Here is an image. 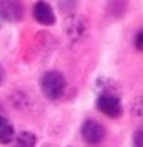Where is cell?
Here are the masks:
<instances>
[{"mask_svg": "<svg viewBox=\"0 0 143 147\" xmlns=\"http://www.w3.org/2000/svg\"><path fill=\"white\" fill-rule=\"evenodd\" d=\"M97 107L103 115L109 118H118L123 112L122 103L117 94H114L112 90H103L97 98Z\"/></svg>", "mask_w": 143, "mask_h": 147, "instance_id": "2", "label": "cell"}, {"mask_svg": "<svg viewBox=\"0 0 143 147\" xmlns=\"http://www.w3.org/2000/svg\"><path fill=\"white\" fill-rule=\"evenodd\" d=\"M136 48L140 52H143V29L138 31V34L136 35Z\"/></svg>", "mask_w": 143, "mask_h": 147, "instance_id": "9", "label": "cell"}, {"mask_svg": "<svg viewBox=\"0 0 143 147\" xmlns=\"http://www.w3.org/2000/svg\"><path fill=\"white\" fill-rule=\"evenodd\" d=\"M32 16H34L35 20L43 26H52L55 23V14L52 11V8H51L49 3L43 2V0H40V2H37L34 5V8H32Z\"/></svg>", "mask_w": 143, "mask_h": 147, "instance_id": "5", "label": "cell"}, {"mask_svg": "<svg viewBox=\"0 0 143 147\" xmlns=\"http://www.w3.org/2000/svg\"><path fill=\"white\" fill-rule=\"evenodd\" d=\"M2 81H3V71L0 69V83H2Z\"/></svg>", "mask_w": 143, "mask_h": 147, "instance_id": "10", "label": "cell"}, {"mask_svg": "<svg viewBox=\"0 0 143 147\" xmlns=\"http://www.w3.org/2000/svg\"><path fill=\"white\" fill-rule=\"evenodd\" d=\"M14 136H16V132H14L12 124L9 123V119L0 115V144H9L14 140Z\"/></svg>", "mask_w": 143, "mask_h": 147, "instance_id": "6", "label": "cell"}, {"mask_svg": "<svg viewBox=\"0 0 143 147\" xmlns=\"http://www.w3.org/2000/svg\"><path fill=\"white\" fill-rule=\"evenodd\" d=\"M40 87L43 95L48 100H59L63 95L65 89H66V80L60 72L57 71H49L42 77Z\"/></svg>", "mask_w": 143, "mask_h": 147, "instance_id": "1", "label": "cell"}, {"mask_svg": "<svg viewBox=\"0 0 143 147\" xmlns=\"http://www.w3.org/2000/svg\"><path fill=\"white\" fill-rule=\"evenodd\" d=\"M23 17V5L20 0H0V18L5 22H18Z\"/></svg>", "mask_w": 143, "mask_h": 147, "instance_id": "4", "label": "cell"}, {"mask_svg": "<svg viewBox=\"0 0 143 147\" xmlns=\"http://www.w3.org/2000/svg\"><path fill=\"white\" fill-rule=\"evenodd\" d=\"M132 144H134V147H143V129H138V130L134 133Z\"/></svg>", "mask_w": 143, "mask_h": 147, "instance_id": "8", "label": "cell"}, {"mask_svg": "<svg viewBox=\"0 0 143 147\" xmlns=\"http://www.w3.org/2000/svg\"><path fill=\"white\" fill-rule=\"evenodd\" d=\"M37 138L31 132H20L11 141V147H35Z\"/></svg>", "mask_w": 143, "mask_h": 147, "instance_id": "7", "label": "cell"}, {"mask_svg": "<svg viewBox=\"0 0 143 147\" xmlns=\"http://www.w3.org/2000/svg\"><path fill=\"white\" fill-rule=\"evenodd\" d=\"M82 136L86 144L89 146H97L105 140L106 130L100 123L94 121V119H88L82 126Z\"/></svg>", "mask_w": 143, "mask_h": 147, "instance_id": "3", "label": "cell"}]
</instances>
